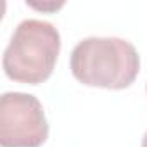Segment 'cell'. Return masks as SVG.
I'll use <instances>...</instances> for the list:
<instances>
[{"label": "cell", "mask_w": 147, "mask_h": 147, "mask_svg": "<svg viewBox=\"0 0 147 147\" xmlns=\"http://www.w3.org/2000/svg\"><path fill=\"white\" fill-rule=\"evenodd\" d=\"M59 50L61 35L52 23L26 19L18 24L4 52V73L12 82L38 85L52 75Z\"/></svg>", "instance_id": "obj_2"}, {"label": "cell", "mask_w": 147, "mask_h": 147, "mask_svg": "<svg viewBox=\"0 0 147 147\" xmlns=\"http://www.w3.org/2000/svg\"><path fill=\"white\" fill-rule=\"evenodd\" d=\"M69 66L73 76L87 87L123 90L138 75L140 55L128 40L90 36L73 49Z\"/></svg>", "instance_id": "obj_1"}, {"label": "cell", "mask_w": 147, "mask_h": 147, "mask_svg": "<svg viewBox=\"0 0 147 147\" xmlns=\"http://www.w3.org/2000/svg\"><path fill=\"white\" fill-rule=\"evenodd\" d=\"M145 90H147V87H145Z\"/></svg>", "instance_id": "obj_5"}, {"label": "cell", "mask_w": 147, "mask_h": 147, "mask_svg": "<svg viewBox=\"0 0 147 147\" xmlns=\"http://www.w3.org/2000/svg\"><path fill=\"white\" fill-rule=\"evenodd\" d=\"M142 147H147V131H145V135L142 138Z\"/></svg>", "instance_id": "obj_4"}, {"label": "cell", "mask_w": 147, "mask_h": 147, "mask_svg": "<svg viewBox=\"0 0 147 147\" xmlns=\"http://www.w3.org/2000/svg\"><path fill=\"white\" fill-rule=\"evenodd\" d=\"M49 137L42 102L23 92H7L0 99V145L40 147Z\"/></svg>", "instance_id": "obj_3"}]
</instances>
